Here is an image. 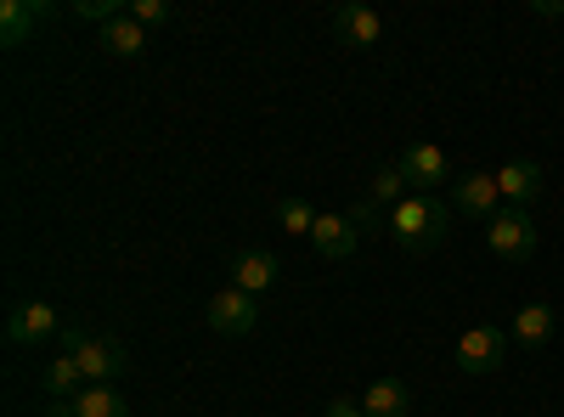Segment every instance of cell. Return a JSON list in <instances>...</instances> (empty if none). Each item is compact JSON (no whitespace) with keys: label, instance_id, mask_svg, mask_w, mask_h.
<instances>
[{"label":"cell","instance_id":"cell-23","mask_svg":"<svg viewBox=\"0 0 564 417\" xmlns=\"http://www.w3.org/2000/svg\"><path fill=\"white\" fill-rule=\"evenodd\" d=\"M322 417H367V411H361V400L339 395V400H327V406H322Z\"/></svg>","mask_w":564,"mask_h":417},{"label":"cell","instance_id":"cell-16","mask_svg":"<svg viewBox=\"0 0 564 417\" xmlns=\"http://www.w3.org/2000/svg\"><path fill=\"white\" fill-rule=\"evenodd\" d=\"M361 411L367 417H412V395L401 378H372L361 389Z\"/></svg>","mask_w":564,"mask_h":417},{"label":"cell","instance_id":"cell-9","mask_svg":"<svg viewBox=\"0 0 564 417\" xmlns=\"http://www.w3.org/2000/svg\"><path fill=\"white\" fill-rule=\"evenodd\" d=\"M52 18H57V7H45V0H0V45L18 52V45H29V34L45 29Z\"/></svg>","mask_w":564,"mask_h":417},{"label":"cell","instance_id":"cell-20","mask_svg":"<svg viewBox=\"0 0 564 417\" xmlns=\"http://www.w3.org/2000/svg\"><path fill=\"white\" fill-rule=\"evenodd\" d=\"M322 220V209H311L305 198H276V226L289 231V238H311Z\"/></svg>","mask_w":564,"mask_h":417},{"label":"cell","instance_id":"cell-7","mask_svg":"<svg viewBox=\"0 0 564 417\" xmlns=\"http://www.w3.org/2000/svg\"><path fill=\"white\" fill-rule=\"evenodd\" d=\"M52 339H63V316L52 305L45 299L12 305V316H7V344L12 350H34V344H52Z\"/></svg>","mask_w":564,"mask_h":417},{"label":"cell","instance_id":"cell-4","mask_svg":"<svg viewBox=\"0 0 564 417\" xmlns=\"http://www.w3.org/2000/svg\"><path fill=\"white\" fill-rule=\"evenodd\" d=\"M452 361H457V373L486 378V373H497V366L508 361V333H502V328H491V321H480V328H468V333L457 339Z\"/></svg>","mask_w":564,"mask_h":417},{"label":"cell","instance_id":"cell-12","mask_svg":"<svg viewBox=\"0 0 564 417\" xmlns=\"http://www.w3.org/2000/svg\"><path fill=\"white\" fill-rule=\"evenodd\" d=\"M231 288H243V294H271L276 288V254H265V249H243V254H231Z\"/></svg>","mask_w":564,"mask_h":417},{"label":"cell","instance_id":"cell-13","mask_svg":"<svg viewBox=\"0 0 564 417\" xmlns=\"http://www.w3.org/2000/svg\"><path fill=\"white\" fill-rule=\"evenodd\" d=\"M311 249H316L322 260H350V254L361 249V231H356L345 215H322L316 231H311Z\"/></svg>","mask_w":564,"mask_h":417},{"label":"cell","instance_id":"cell-21","mask_svg":"<svg viewBox=\"0 0 564 417\" xmlns=\"http://www.w3.org/2000/svg\"><path fill=\"white\" fill-rule=\"evenodd\" d=\"M356 231H361V238H379V231H390V209H379V204H372V198H361L350 215H345Z\"/></svg>","mask_w":564,"mask_h":417},{"label":"cell","instance_id":"cell-8","mask_svg":"<svg viewBox=\"0 0 564 417\" xmlns=\"http://www.w3.org/2000/svg\"><path fill=\"white\" fill-rule=\"evenodd\" d=\"M334 40L350 45V52H372L384 40V18L361 7V0H345V7H334Z\"/></svg>","mask_w":564,"mask_h":417},{"label":"cell","instance_id":"cell-19","mask_svg":"<svg viewBox=\"0 0 564 417\" xmlns=\"http://www.w3.org/2000/svg\"><path fill=\"white\" fill-rule=\"evenodd\" d=\"M367 198L379 204V209H395L401 198H412V187H406L401 164H379V169H372V180H367Z\"/></svg>","mask_w":564,"mask_h":417},{"label":"cell","instance_id":"cell-10","mask_svg":"<svg viewBox=\"0 0 564 417\" xmlns=\"http://www.w3.org/2000/svg\"><path fill=\"white\" fill-rule=\"evenodd\" d=\"M497 193H502L508 209H531L542 198V164L536 158H508L497 169Z\"/></svg>","mask_w":564,"mask_h":417},{"label":"cell","instance_id":"cell-6","mask_svg":"<svg viewBox=\"0 0 564 417\" xmlns=\"http://www.w3.org/2000/svg\"><path fill=\"white\" fill-rule=\"evenodd\" d=\"M254 321H260V299H254V294L231 288V283L209 294V328H215L220 339H243V333H254Z\"/></svg>","mask_w":564,"mask_h":417},{"label":"cell","instance_id":"cell-14","mask_svg":"<svg viewBox=\"0 0 564 417\" xmlns=\"http://www.w3.org/2000/svg\"><path fill=\"white\" fill-rule=\"evenodd\" d=\"M57 417H130V406H124V395L113 389V384H85L68 406H52Z\"/></svg>","mask_w":564,"mask_h":417},{"label":"cell","instance_id":"cell-11","mask_svg":"<svg viewBox=\"0 0 564 417\" xmlns=\"http://www.w3.org/2000/svg\"><path fill=\"white\" fill-rule=\"evenodd\" d=\"M452 209L475 215V220H491V215L502 209L497 175H486V169H475V175H457V180H452Z\"/></svg>","mask_w":564,"mask_h":417},{"label":"cell","instance_id":"cell-3","mask_svg":"<svg viewBox=\"0 0 564 417\" xmlns=\"http://www.w3.org/2000/svg\"><path fill=\"white\" fill-rule=\"evenodd\" d=\"M486 249L502 260V265H525L536 254V226H531V209H497L486 220Z\"/></svg>","mask_w":564,"mask_h":417},{"label":"cell","instance_id":"cell-5","mask_svg":"<svg viewBox=\"0 0 564 417\" xmlns=\"http://www.w3.org/2000/svg\"><path fill=\"white\" fill-rule=\"evenodd\" d=\"M395 164H401V175H406V187L423 193V198H435L441 187H452V164H446V153H441L435 142H406Z\"/></svg>","mask_w":564,"mask_h":417},{"label":"cell","instance_id":"cell-1","mask_svg":"<svg viewBox=\"0 0 564 417\" xmlns=\"http://www.w3.org/2000/svg\"><path fill=\"white\" fill-rule=\"evenodd\" d=\"M446 231H452V209H446L441 198L412 193V198H401V204L390 209V238H395V249H406V254L441 249Z\"/></svg>","mask_w":564,"mask_h":417},{"label":"cell","instance_id":"cell-15","mask_svg":"<svg viewBox=\"0 0 564 417\" xmlns=\"http://www.w3.org/2000/svg\"><path fill=\"white\" fill-rule=\"evenodd\" d=\"M79 389H85V373H79V361H74L68 350L45 361V373H40V395H45V400H52V406H68Z\"/></svg>","mask_w":564,"mask_h":417},{"label":"cell","instance_id":"cell-24","mask_svg":"<svg viewBox=\"0 0 564 417\" xmlns=\"http://www.w3.org/2000/svg\"><path fill=\"white\" fill-rule=\"evenodd\" d=\"M531 12H536V18H558V12H564V0H536Z\"/></svg>","mask_w":564,"mask_h":417},{"label":"cell","instance_id":"cell-22","mask_svg":"<svg viewBox=\"0 0 564 417\" xmlns=\"http://www.w3.org/2000/svg\"><path fill=\"white\" fill-rule=\"evenodd\" d=\"M130 18L141 29H159V23H170V0H130Z\"/></svg>","mask_w":564,"mask_h":417},{"label":"cell","instance_id":"cell-2","mask_svg":"<svg viewBox=\"0 0 564 417\" xmlns=\"http://www.w3.org/2000/svg\"><path fill=\"white\" fill-rule=\"evenodd\" d=\"M63 350L79 361L85 384H119V378L130 373V355H124L119 339L90 333V328H74V321H63Z\"/></svg>","mask_w":564,"mask_h":417},{"label":"cell","instance_id":"cell-18","mask_svg":"<svg viewBox=\"0 0 564 417\" xmlns=\"http://www.w3.org/2000/svg\"><path fill=\"white\" fill-rule=\"evenodd\" d=\"M553 305H520V316H513V344H525V350H542L553 339Z\"/></svg>","mask_w":564,"mask_h":417},{"label":"cell","instance_id":"cell-17","mask_svg":"<svg viewBox=\"0 0 564 417\" xmlns=\"http://www.w3.org/2000/svg\"><path fill=\"white\" fill-rule=\"evenodd\" d=\"M97 40H102V52H108V57H141V52H148V29H141L130 12L113 18L108 29H97Z\"/></svg>","mask_w":564,"mask_h":417}]
</instances>
